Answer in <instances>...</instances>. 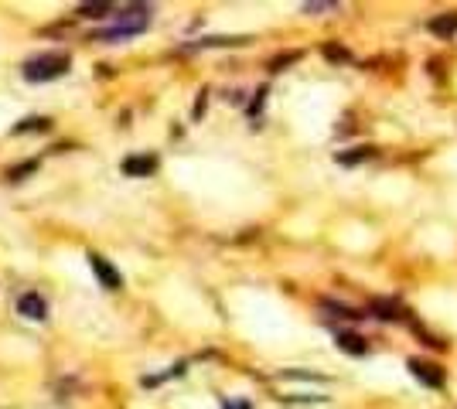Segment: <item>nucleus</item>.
Returning <instances> with one entry per match:
<instances>
[{
    "label": "nucleus",
    "mask_w": 457,
    "mask_h": 409,
    "mask_svg": "<svg viewBox=\"0 0 457 409\" xmlns=\"http://www.w3.org/2000/svg\"><path fill=\"white\" fill-rule=\"evenodd\" d=\"M324 58H328V62H348L351 55H348V48H342V45H324Z\"/></svg>",
    "instance_id": "4468645a"
},
{
    "label": "nucleus",
    "mask_w": 457,
    "mask_h": 409,
    "mask_svg": "<svg viewBox=\"0 0 457 409\" xmlns=\"http://www.w3.org/2000/svg\"><path fill=\"white\" fill-rule=\"evenodd\" d=\"M338 348L348 351V355H369V341H365L362 334H355V331H338Z\"/></svg>",
    "instance_id": "423d86ee"
},
{
    "label": "nucleus",
    "mask_w": 457,
    "mask_h": 409,
    "mask_svg": "<svg viewBox=\"0 0 457 409\" xmlns=\"http://www.w3.org/2000/svg\"><path fill=\"white\" fill-rule=\"evenodd\" d=\"M79 14L82 17H106V14H113V4H82Z\"/></svg>",
    "instance_id": "f8f14e48"
},
{
    "label": "nucleus",
    "mask_w": 457,
    "mask_h": 409,
    "mask_svg": "<svg viewBox=\"0 0 457 409\" xmlns=\"http://www.w3.org/2000/svg\"><path fill=\"white\" fill-rule=\"evenodd\" d=\"M68 65H72V58L65 51H45V55L28 58L21 72H24L28 82H51V79H62L65 72H68Z\"/></svg>",
    "instance_id": "f257e3e1"
},
{
    "label": "nucleus",
    "mask_w": 457,
    "mask_h": 409,
    "mask_svg": "<svg viewBox=\"0 0 457 409\" xmlns=\"http://www.w3.org/2000/svg\"><path fill=\"white\" fill-rule=\"evenodd\" d=\"M304 58V51H284V55H277L273 62H269V72H284L287 65H294Z\"/></svg>",
    "instance_id": "9b49d317"
},
{
    "label": "nucleus",
    "mask_w": 457,
    "mask_h": 409,
    "mask_svg": "<svg viewBox=\"0 0 457 409\" xmlns=\"http://www.w3.org/2000/svg\"><path fill=\"white\" fill-rule=\"evenodd\" d=\"M410 372L423 385H430V389H441L443 385V368L437 362H423V358H410Z\"/></svg>",
    "instance_id": "f03ea898"
},
{
    "label": "nucleus",
    "mask_w": 457,
    "mask_h": 409,
    "mask_svg": "<svg viewBox=\"0 0 457 409\" xmlns=\"http://www.w3.org/2000/svg\"><path fill=\"white\" fill-rule=\"evenodd\" d=\"M154 171H158V157H150V154L123 160V174H130V177H147V174H154Z\"/></svg>",
    "instance_id": "39448f33"
},
{
    "label": "nucleus",
    "mask_w": 457,
    "mask_h": 409,
    "mask_svg": "<svg viewBox=\"0 0 457 409\" xmlns=\"http://www.w3.org/2000/svg\"><path fill=\"white\" fill-rule=\"evenodd\" d=\"M225 409H250V403H225Z\"/></svg>",
    "instance_id": "a211bd4d"
},
{
    "label": "nucleus",
    "mask_w": 457,
    "mask_h": 409,
    "mask_svg": "<svg viewBox=\"0 0 457 409\" xmlns=\"http://www.w3.org/2000/svg\"><path fill=\"white\" fill-rule=\"evenodd\" d=\"M48 123H51L48 116H28L14 126V133H38V130H48Z\"/></svg>",
    "instance_id": "9d476101"
},
{
    "label": "nucleus",
    "mask_w": 457,
    "mask_h": 409,
    "mask_svg": "<svg viewBox=\"0 0 457 409\" xmlns=\"http://www.w3.org/2000/svg\"><path fill=\"white\" fill-rule=\"evenodd\" d=\"M38 171V160H24V164H17L11 167V181H21V177H28V174Z\"/></svg>",
    "instance_id": "2eb2a0df"
},
{
    "label": "nucleus",
    "mask_w": 457,
    "mask_h": 409,
    "mask_svg": "<svg viewBox=\"0 0 457 409\" xmlns=\"http://www.w3.org/2000/svg\"><path fill=\"white\" fill-rule=\"evenodd\" d=\"M376 154L372 147H355V150H348V154H338V164H345V167H355V164H362Z\"/></svg>",
    "instance_id": "1a4fd4ad"
},
{
    "label": "nucleus",
    "mask_w": 457,
    "mask_h": 409,
    "mask_svg": "<svg viewBox=\"0 0 457 409\" xmlns=\"http://www.w3.org/2000/svg\"><path fill=\"white\" fill-rule=\"evenodd\" d=\"M89 259H93L96 276H99V284L106 286V290H120L123 286V276L116 273V266H113L110 259H103V256H89Z\"/></svg>",
    "instance_id": "20e7f679"
},
{
    "label": "nucleus",
    "mask_w": 457,
    "mask_h": 409,
    "mask_svg": "<svg viewBox=\"0 0 457 409\" xmlns=\"http://www.w3.org/2000/svg\"><path fill=\"white\" fill-rule=\"evenodd\" d=\"M202 113H205V93L198 95V106H195V116H202Z\"/></svg>",
    "instance_id": "f3484780"
},
{
    "label": "nucleus",
    "mask_w": 457,
    "mask_h": 409,
    "mask_svg": "<svg viewBox=\"0 0 457 409\" xmlns=\"http://www.w3.org/2000/svg\"><path fill=\"white\" fill-rule=\"evenodd\" d=\"M334 4H328V0H307V4H304V11H307V14H311V11H332Z\"/></svg>",
    "instance_id": "dca6fc26"
},
{
    "label": "nucleus",
    "mask_w": 457,
    "mask_h": 409,
    "mask_svg": "<svg viewBox=\"0 0 457 409\" xmlns=\"http://www.w3.org/2000/svg\"><path fill=\"white\" fill-rule=\"evenodd\" d=\"M430 31L437 34V38H451V34L457 31V11H451V14H437L433 21H430Z\"/></svg>",
    "instance_id": "0eeeda50"
},
{
    "label": "nucleus",
    "mask_w": 457,
    "mask_h": 409,
    "mask_svg": "<svg viewBox=\"0 0 457 409\" xmlns=\"http://www.w3.org/2000/svg\"><path fill=\"white\" fill-rule=\"evenodd\" d=\"M324 311H332V314H338V317H365L362 311H351V307H345V304H334V300H324Z\"/></svg>",
    "instance_id": "ddd939ff"
},
{
    "label": "nucleus",
    "mask_w": 457,
    "mask_h": 409,
    "mask_svg": "<svg viewBox=\"0 0 457 409\" xmlns=\"http://www.w3.org/2000/svg\"><path fill=\"white\" fill-rule=\"evenodd\" d=\"M372 314L379 317V321H399V304H396V300H372Z\"/></svg>",
    "instance_id": "6e6552de"
},
{
    "label": "nucleus",
    "mask_w": 457,
    "mask_h": 409,
    "mask_svg": "<svg viewBox=\"0 0 457 409\" xmlns=\"http://www.w3.org/2000/svg\"><path fill=\"white\" fill-rule=\"evenodd\" d=\"M17 314L28 317V321H45L48 317V304L41 294H24V297L17 300Z\"/></svg>",
    "instance_id": "7ed1b4c3"
}]
</instances>
